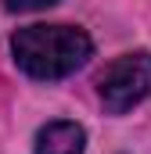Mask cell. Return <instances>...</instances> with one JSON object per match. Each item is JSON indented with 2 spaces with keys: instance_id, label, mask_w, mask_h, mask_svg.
Returning <instances> with one entry per match:
<instances>
[{
  "instance_id": "obj_4",
  "label": "cell",
  "mask_w": 151,
  "mask_h": 154,
  "mask_svg": "<svg viewBox=\"0 0 151 154\" xmlns=\"http://www.w3.org/2000/svg\"><path fill=\"white\" fill-rule=\"evenodd\" d=\"M58 0H4L7 11H40V7H50Z\"/></svg>"
},
{
  "instance_id": "obj_1",
  "label": "cell",
  "mask_w": 151,
  "mask_h": 154,
  "mask_svg": "<svg viewBox=\"0 0 151 154\" xmlns=\"http://www.w3.org/2000/svg\"><path fill=\"white\" fill-rule=\"evenodd\" d=\"M94 43L72 25H29L11 36L14 65L33 79H65L86 65Z\"/></svg>"
},
{
  "instance_id": "obj_3",
  "label": "cell",
  "mask_w": 151,
  "mask_h": 154,
  "mask_svg": "<svg viewBox=\"0 0 151 154\" xmlns=\"http://www.w3.org/2000/svg\"><path fill=\"white\" fill-rule=\"evenodd\" d=\"M86 133L76 122H47L36 133V154H83Z\"/></svg>"
},
{
  "instance_id": "obj_2",
  "label": "cell",
  "mask_w": 151,
  "mask_h": 154,
  "mask_svg": "<svg viewBox=\"0 0 151 154\" xmlns=\"http://www.w3.org/2000/svg\"><path fill=\"white\" fill-rule=\"evenodd\" d=\"M97 93H101V100L112 115H122V111L137 108L151 93V54L137 50V54L115 57L97 75Z\"/></svg>"
}]
</instances>
